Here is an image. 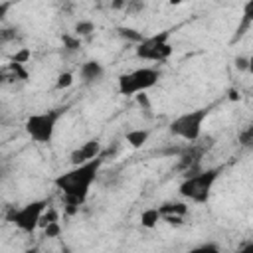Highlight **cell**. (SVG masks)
<instances>
[{
    "label": "cell",
    "mask_w": 253,
    "mask_h": 253,
    "mask_svg": "<svg viewBox=\"0 0 253 253\" xmlns=\"http://www.w3.org/2000/svg\"><path fill=\"white\" fill-rule=\"evenodd\" d=\"M30 55H32V53H30V49H28V47H22V49H20V51H18V53H16V55L12 57V63L24 65V63H26V61L30 59Z\"/></svg>",
    "instance_id": "cell-18"
},
{
    "label": "cell",
    "mask_w": 253,
    "mask_h": 253,
    "mask_svg": "<svg viewBox=\"0 0 253 253\" xmlns=\"http://www.w3.org/2000/svg\"><path fill=\"white\" fill-rule=\"evenodd\" d=\"M237 253H253V241H247V243H245Z\"/></svg>",
    "instance_id": "cell-23"
},
{
    "label": "cell",
    "mask_w": 253,
    "mask_h": 253,
    "mask_svg": "<svg viewBox=\"0 0 253 253\" xmlns=\"http://www.w3.org/2000/svg\"><path fill=\"white\" fill-rule=\"evenodd\" d=\"M158 221H160V211H158V208H146V210H142V213H140V225H142V227L154 229V227L158 225Z\"/></svg>",
    "instance_id": "cell-12"
},
{
    "label": "cell",
    "mask_w": 253,
    "mask_h": 253,
    "mask_svg": "<svg viewBox=\"0 0 253 253\" xmlns=\"http://www.w3.org/2000/svg\"><path fill=\"white\" fill-rule=\"evenodd\" d=\"M47 200H34V202H28L24 204L22 208L18 210H12V213L8 215V219L24 233H34L38 227H40V221H42V215L43 211L47 210Z\"/></svg>",
    "instance_id": "cell-7"
},
{
    "label": "cell",
    "mask_w": 253,
    "mask_h": 253,
    "mask_svg": "<svg viewBox=\"0 0 253 253\" xmlns=\"http://www.w3.org/2000/svg\"><path fill=\"white\" fill-rule=\"evenodd\" d=\"M14 38H16V32H14V30H2V32H0V43L10 42V40H14Z\"/></svg>",
    "instance_id": "cell-21"
},
{
    "label": "cell",
    "mask_w": 253,
    "mask_h": 253,
    "mask_svg": "<svg viewBox=\"0 0 253 253\" xmlns=\"http://www.w3.org/2000/svg\"><path fill=\"white\" fill-rule=\"evenodd\" d=\"M91 32H95V24H93L91 20H81V22H77V26H75V34H77V36H89Z\"/></svg>",
    "instance_id": "cell-15"
},
{
    "label": "cell",
    "mask_w": 253,
    "mask_h": 253,
    "mask_svg": "<svg viewBox=\"0 0 253 253\" xmlns=\"http://www.w3.org/2000/svg\"><path fill=\"white\" fill-rule=\"evenodd\" d=\"M134 53L140 59L146 61H166L172 55V43H170V30H162L154 36H144L140 43L134 45Z\"/></svg>",
    "instance_id": "cell-6"
},
{
    "label": "cell",
    "mask_w": 253,
    "mask_h": 253,
    "mask_svg": "<svg viewBox=\"0 0 253 253\" xmlns=\"http://www.w3.org/2000/svg\"><path fill=\"white\" fill-rule=\"evenodd\" d=\"M4 79H6V75H4V73H2V71H0V85H2V83H4Z\"/></svg>",
    "instance_id": "cell-24"
},
{
    "label": "cell",
    "mask_w": 253,
    "mask_h": 253,
    "mask_svg": "<svg viewBox=\"0 0 253 253\" xmlns=\"http://www.w3.org/2000/svg\"><path fill=\"white\" fill-rule=\"evenodd\" d=\"M148 136H150V130L148 128H132L125 134V140L128 142L130 148H142L146 142H148Z\"/></svg>",
    "instance_id": "cell-11"
},
{
    "label": "cell",
    "mask_w": 253,
    "mask_h": 253,
    "mask_svg": "<svg viewBox=\"0 0 253 253\" xmlns=\"http://www.w3.org/2000/svg\"><path fill=\"white\" fill-rule=\"evenodd\" d=\"M239 142H241L243 146H251V142H253V128H251V126H249L245 132H241Z\"/></svg>",
    "instance_id": "cell-19"
},
{
    "label": "cell",
    "mask_w": 253,
    "mask_h": 253,
    "mask_svg": "<svg viewBox=\"0 0 253 253\" xmlns=\"http://www.w3.org/2000/svg\"><path fill=\"white\" fill-rule=\"evenodd\" d=\"M105 73V67L101 65V61L97 59H89L85 61L81 67H79V77L83 83H93V81H99Z\"/></svg>",
    "instance_id": "cell-10"
},
{
    "label": "cell",
    "mask_w": 253,
    "mask_h": 253,
    "mask_svg": "<svg viewBox=\"0 0 253 253\" xmlns=\"http://www.w3.org/2000/svg\"><path fill=\"white\" fill-rule=\"evenodd\" d=\"M219 176V168H208L198 174H190L178 188L180 196L194 202V204H206L210 200L211 188Z\"/></svg>",
    "instance_id": "cell-3"
},
{
    "label": "cell",
    "mask_w": 253,
    "mask_h": 253,
    "mask_svg": "<svg viewBox=\"0 0 253 253\" xmlns=\"http://www.w3.org/2000/svg\"><path fill=\"white\" fill-rule=\"evenodd\" d=\"M10 8H12V4H10V2H2V4H0V20L6 16V12H8Z\"/></svg>",
    "instance_id": "cell-22"
},
{
    "label": "cell",
    "mask_w": 253,
    "mask_h": 253,
    "mask_svg": "<svg viewBox=\"0 0 253 253\" xmlns=\"http://www.w3.org/2000/svg\"><path fill=\"white\" fill-rule=\"evenodd\" d=\"M73 73H69V71H63V73H59L57 75V81H55V87L57 89H67V87H71L73 85Z\"/></svg>",
    "instance_id": "cell-16"
},
{
    "label": "cell",
    "mask_w": 253,
    "mask_h": 253,
    "mask_svg": "<svg viewBox=\"0 0 253 253\" xmlns=\"http://www.w3.org/2000/svg\"><path fill=\"white\" fill-rule=\"evenodd\" d=\"M119 36L121 38H125V40H130L134 45L136 43H140L142 40H144V36H142V32H138V30H132V28H119Z\"/></svg>",
    "instance_id": "cell-13"
},
{
    "label": "cell",
    "mask_w": 253,
    "mask_h": 253,
    "mask_svg": "<svg viewBox=\"0 0 253 253\" xmlns=\"http://www.w3.org/2000/svg\"><path fill=\"white\" fill-rule=\"evenodd\" d=\"M101 166H103V156L93 158V160H89L85 164H79V166H71L67 172L59 174L53 180L55 188L63 194L65 206L79 210L85 204V200L89 196V190H91L93 182L99 176Z\"/></svg>",
    "instance_id": "cell-1"
},
{
    "label": "cell",
    "mask_w": 253,
    "mask_h": 253,
    "mask_svg": "<svg viewBox=\"0 0 253 253\" xmlns=\"http://www.w3.org/2000/svg\"><path fill=\"white\" fill-rule=\"evenodd\" d=\"M101 140L99 138H91L87 142H83L79 148H75L71 154H69V160H71V166H79V164H85L93 158H99L101 156Z\"/></svg>",
    "instance_id": "cell-8"
},
{
    "label": "cell",
    "mask_w": 253,
    "mask_h": 253,
    "mask_svg": "<svg viewBox=\"0 0 253 253\" xmlns=\"http://www.w3.org/2000/svg\"><path fill=\"white\" fill-rule=\"evenodd\" d=\"M188 253H221L219 245L213 243V241H206V243H200L196 247H192Z\"/></svg>",
    "instance_id": "cell-14"
},
{
    "label": "cell",
    "mask_w": 253,
    "mask_h": 253,
    "mask_svg": "<svg viewBox=\"0 0 253 253\" xmlns=\"http://www.w3.org/2000/svg\"><path fill=\"white\" fill-rule=\"evenodd\" d=\"M0 178H2V176H0Z\"/></svg>",
    "instance_id": "cell-26"
},
{
    "label": "cell",
    "mask_w": 253,
    "mask_h": 253,
    "mask_svg": "<svg viewBox=\"0 0 253 253\" xmlns=\"http://www.w3.org/2000/svg\"><path fill=\"white\" fill-rule=\"evenodd\" d=\"M160 211V219H166L168 223H182V217L188 213V204L184 202H166L162 206H158Z\"/></svg>",
    "instance_id": "cell-9"
},
{
    "label": "cell",
    "mask_w": 253,
    "mask_h": 253,
    "mask_svg": "<svg viewBox=\"0 0 253 253\" xmlns=\"http://www.w3.org/2000/svg\"><path fill=\"white\" fill-rule=\"evenodd\" d=\"M160 79V71L156 67H138L128 73L119 75V93L125 97H134L138 93H146Z\"/></svg>",
    "instance_id": "cell-4"
},
{
    "label": "cell",
    "mask_w": 253,
    "mask_h": 253,
    "mask_svg": "<svg viewBox=\"0 0 253 253\" xmlns=\"http://www.w3.org/2000/svg\"><path fill=\"white\" fill-rule=\"evenodd\" d=\"M61 233V225H59V219L57 221H51L47 225H43V235L45 237H59Z\"/></svg>",
    "instance_id": "cell-17"
},
{
    "label": "cell",
    "mask_w": 253,
    "mask_h": 253,
    "mask_svg": "<svg viewBox=\"0 0 253 253\" xmlns=\"http://www.w3.org/2000/svg\"><path fill=\"white\" fill-rule=\"evenodd\" d=\"M63 111L61 109H49V111H42V113H34L26 119L24 128L28 132V136L38 142V144H49L53 140L57 123L61 119Z\"/></svg>",
    "instance_id": "cell-2"
},
{
    "label": "cell",
    "mask_w": 253,
    "mask_h": 253,
    "mask_svg": "<svg viewBox=\"0 0 253 253\" xmlns=\"http://www.w3.org/2000/svg\"><path fill=\"white\" fill-rule=\"evenodd\" d=\"M24 253H38V249H36V247H34V249H26Z\"/></svg>",
    "instance_id": "cell-25"
},
{
    "label": "cell",
    "mask_w": 253,
    "mask_h": 253,
    "mask_svg": "<svg viewBox=\"0 0 253 253\" xmlns=\"http://www.w3.org/2000/svg\"><path fill=\"white\" fill-rule=\"evenodd\" d=\"M210 115V109L208 107H202V109H194V111H188L180 117H176L172 123H170V132L182 140H188V142H194L200 138L202 134V125L204 121L208 119Z\"/></svg>",
    "instance_id": "cell-5"
},
{
    "label": "cell",
    "mask_w": 253,
    "mask_h": 253,
    "mask_svg": "<svg viewBox=\"0 0 253 253\" xmlns=\"http://www.w3.org/2000/svg\"><path fill=\"white\" fill-rule=\"evenodd\" d=\"M235 67L239 69V71H247L249 69V57H235Z\"/></svg>",
    "instance_id": "cell-20"
}]
</instances>
